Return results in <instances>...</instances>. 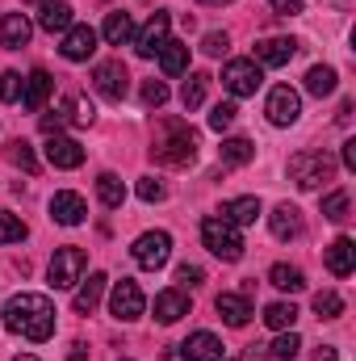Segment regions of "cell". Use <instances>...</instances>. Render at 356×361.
Listing matches in <instances>:
<instances>
[{"label":"cell","instance_id":"obj_15","mask_svg":"<svg viewBox=\"0 0 356 361\" xmlns=\"http://www.w3.org/2000/svg\"><path fill=\"white\" fill-rule=\"evenodd\" d=\"M63 59H72V63H84L92 51H96V30L92 25H72L68 34H63Z\"/></svg>","mask_w":356,"mask_h":361},{"label":"cell","instance_id":"obj_50","mask_svg":"<svg viewBox=\"0 0 356 361\" xmlns=\"http://www.w3.org/2000/svg\"><path fill=\"white\" fill-rule=\"evenodd\" d=\"M336 118H340V122H344V126H348V118H352V101H344V105H340V114H336Z\"/></svg>","mask_w":356,"mask_h":361},{"label":"cell","instance_id":"obj_17","mask_svg":"<svg viewBox=\"0 0 356 361\" xmlns=\"http://www.w3.org/2000/svg\"><path fill=\"white\" fill-rule=\"evenodd\" d=\"M55 89V80H51V72L46 68H34L30 76H25V85H21V105L30 109V114H38L42 105H46V97Z\"/></svg>","mask_w":356,"mask_h":361},{"label":"cell","instance_id":"obj_34","mask_svg":"<svg viewBox=\"0 0 356 361\" xmlns=\"http://www.w3.org/2000/svg\"><path fill=\"white\" fill-rule=\"evenodd\" d=\"M268 281H272L276 290H289V294L306 290V277H302L298 265H272V269H268Z\"/></svg>","mask_w":356,"mask_h":361},{"label":"cell","instance_id":"obj_23","mask_svg":"<svg viewBox=\"0 0 356 361\" xmlns=\"http://www.w3.org/2000/svg\"><path fill=\"white\" fill-rule=\"evenodd\" d=\"M323 261H327V273H331V277H348V273L356 269V244L348 240V235H340V240L327 248Z\"/></svg>","mask_w":356,"mask_h":361},{"label":"cell","instance_id":"obj_52","mask_svg":"<svg viewBox=\"0 0 356 361\" xmlns=\"http://www.w3.org/2000/svg\"><path fill=\"white\" fill-rule=\"evenodd\" d=\"M201 4H231V0H201Z\"/></svg>","mask_w":356,"mask_h":361},{"label":"cell","instance_id":"obj_18","mask_svg":"<svg viewBox=\"0 0 356 361\" xmlns=\"http://www.w3.org/2000/svg\"><path fill=\"white\" fill-rule=\"evenodd\" d=\"M268 227H272V235H276V240H298V235L306 231L302 210H298V206H289V202H281V206L268 214Z\"/></svg>","mask_w":356,"mask_h":361},{"label":"cell","instance_id":"obj_27","mask_svg":"<svg viewBox=\"0 0 356 361\" xmlns=\"http://www.w3.org/2000/svg\"><path fill=\"white\" fill-rule=\"evenodd\" d=\"M218 160H222L227 169L252 164V160H256V143H252V139H243V135H235V139H222V147H218Z\"/></svg>","mask_w":356,"mask_h":361},{"label":"cell","instance_id":"obj_4","mask_svg":"<svg viewBox=\"0 0 356 361\" xmlns=\"http://www.w3.org/2000/svg\"><path fill=\"white\" fill-rule=\"evenodd\" d=\"M331 177H336V160L327 152H298V156H289V180L298 189H319Z\"/></svg>","mask_w":356,"mask_h":361},{"label":"cell","instance_id":"obj_9","mask_svg":"<svg viewBox=\"0 0 356 361\" xmlns=\"http://www.w3.org/2000/svg\"><path fill=\"white\" fill-rule=\"evenodd\" d=\"M92 85H96V92H101V97L122 101V97L130 92V72H126V63H122V59H105V63H96Z\"/></svg>","mask_w":356,"mask_h":361},{"label":"cell","instance_id":"obj_43","mask_svg":"<svg viewBox=\"0 0 356 361\" xmlns=\"http://www.w3.org/2000/svg\"><path fill=\"white\" fill-rule=\"evenodd\" d=\"M21 76L17 72H0V101H21Z\"/></svg>","mask_w":356,"mask_h":361},{"label":"cell","instance_id":"obj_1","mask_svg":"<svg viewBox=\"0 0 356 361\" xmlns=\"http://www.w3.org/2000/svg\"><path fill=\"white\" fill-rule=\"evenodd\" d=\"M4 328H8L13 336H25V341L42 345V341H51V332H55V302H51L46 294L21 290V294H13V298L4 302Z\"/></svg>","mask_w":356,"mask_h":361},{"label":"cell","instance_id":"obj_53","mask_svg":"<svg viewBox=\"0 0 356 361\" xmlns=\"http://www.w3.org/2000/svg\"><path fill=\"white\" fill-rule=\"evenodd\" d=\"M38 4H42V0H38Z\"/></svg>","mask_w":356,"mask_h":361},{"label":"cell","instance_id":"obj_36","mask_svg":"<svg viewBox=\"0 0 356 361\" xmlns=\"http://www.w3.org/2000/svg\"><path fill=\"white\" fill-rule=\"evenodd\" d=\"M314 315H319V319H340V315H344V298H340L336 290H319V294H314Z\"/></svg>","mask_w":356,"mask_h":361},{"label":"cell","instance_id":"obj_38","mask_svg":"<svg viewBox=\"0 0 356 361\" xmlns=\"http://www.w3.org/2000/svg\"><path fill=\"white\" fill-rule=\"evenodd\" d=\"M348 210H352V197H348L344 189H336V193H327V197H323V214H327L331 223H344V219H348Z\"/></svg>","mask_w":356,"mask_h":361},{"label":"cell","instance_id":"obj_11","mask_svg":"<svg viewBox=\"0 0 356 361\" xmlns=\"http://www.w3.org/2000/svg\"><path fill=\"white\" fill-rule=\"evenodd\" d=\"M168 30H172V17L168 13H155L143 30H134V55L139 59H155L160 47L168 42Z\"/></svg>","mask_w":356,"mask_h":361},{"label":"cell","instance_id":"obj_47","mask_svg":"<svg viewBox=\"0 0 356 361\" xmlns=\"http://www.w3.org/2000/svg\"><path fill=\"white\" fill-rule=\"evenodd\" d=\"M63 122H68V118H63V109H55V114H46V118H42V130H46V135H59V126H63Z\"/></svg>","mask_w":356,"mask_h":361},{"label":"cell","instance_id":"obj_31","mask_svg":"<svg viewBox=\"0 0 356 361\" xmlns=\"http://www.w3.org/2000/svg\"><path fill=\"white\" fill-rule=\"evenodd\" d=\"M205 92H210V76H205V72H193V76L184 80V89H180V105L193 114V109L205 105Z\"/></svg>","mask_w":356,"mask_h":361},{"label":"cell","instance_id":"obj_12","mask_svg":"<svg viewBox=\"0 0 356 361\" xmlns=\"http://www.w3.org/2000/svg\"><path fill=\"white\" fill-rule=\"evenodd\" d=\"M51 219H55L59 227H80V223L89 219V202H84L80 193H72V189H59V193L51 197Z\"/></svg>","mask_w":356,"mask_h":361},{"label":"cell","instance_id":"obj_45","mask_svg":"<svg viewBox=\"0 0 356 361\" xmlns=\"http://www.w3.org/2000/svg\"><path fill=\"white\" fill-rule=\"evenodd\" d=\"M227 47H231V38L218 34V30H210V34L201 38V51H205V55H227Z\"/></svg>","mask_w":356,"mask_h":361},{"label":"cell","instance_id":"obj_35","mask_svg":"<svg viewBox=\"0 0 356 361\" xmlns=\"http://www.w3.org/2000/svg\"><path fill=\"white\" fill-rule=\"evenodd\" d=\"M4 160H8V164H17L21 173H38V160H34V147H30L25 139H13V143L4 147Z\"/></svg>","mask_w":356,"mask_h":361},{"label":"cell","instance_id":"obj_32","mask_svg":"<svg viewBox=\"0 0 356 361\" xmlns=\"http://www.w3.org/2000/svg\"><path fill=\"white\" fill-rule=\"evenodd\" d=\"M265 324L272 328V332H289V328L298 324V307H293V302H268Z\"/></svg>","mask_w":356,"mask_h":361},{"label":"cell","instance_id":"obj_19","mask_svg":"<svg viewBox=\"0 0 356 361\" xmlns=\"http://www.w3.org/2000/svg\"><path fill=\"white\" fill-rule=\"evenodd\" d=\"M38 25H42L46 34H68V30L76 25L72 4H68V0H42V8H38Z\"/></svg>","mask_w":356,"mask_h":361},{"label":"cell","instance_id":"obj_40","mask_svg":"<svg viewBox=\"0 0 356 361\" xmlns=\"http://www.w3.org/2000/svg\"><path fill=\"white\" fill-rule=\"evenodd\" d=\"M235 114H239L235 101H218V105L210 109V130H227V126L235 122Z\"/></svg>","mask_w":356,"mask_h":361},{"label":"cell","instance_id":"obj_49","mask_svg":"<svg viewBox=\"0 0 356 361\" xmlns=\"http://www.w3.org/2000/svg\"><path fill=\"white\" fill-rule=\"evenodd\" d=\"M314 361H340V357H336L331 345H319V349H314Z\"/></svg>","mask_w":356,"mask_h":361},{"label":"cell","instance_id":"obj_41","mask_svg":"<svg viewBox=\"0 0 356 361\" xmlns=\"http://www.w3.org/2000/svg\"><path fill=\"white\" fill-rule=\"evenodd\" d=\"M164 101H168V85H164V80H147V85H143V105H147V109H160Z\"/></svg>","mask_w":356,"mask_h":361},{"label":"cell","instance_id":"obj_6","mask_svg":"<svg viewBox=\"0 0 356 361\" xmlns=\"http://www.w3.org/2000/svg\"><path fill=\"white\" fill-rule=\"evenodd\" d=\"M222 85H227L231 97H256V89L265 85V72H260L256 59H231L222 68Z\"/></svg>","mask_w":356,"mask_h":361},{"label":"cell","instance_id":"obj_42","mask_svg":"<svg viewBox=\"0 0 356 361\" xmlns=\"http://www.w3.org/2000/svg\"><path fill=\"white\" fill-rule=\"evenodd\" d=\"M143 202H164L168 197V189H164V180H155V177H143L139 180V189H134Z\"/></svg>","mask_w":356,"mask_h":361},{"label":"cell","instance_id":"obj_29","mask_svg":"<svg viewBox=\"0 0 356 361\" xmlns=\"http://www.w3.org/2000/svg\"><path fill=\"white\" fill-rule=\"evenodd\" d=\"M96 197H101V206H109V210H117L122 202H126V185L117 173H101L96 177Z\"/></svg>","mask_w":356,"mask_h":361},{"label":"cell","instance_id":"obj_51","mask_svg":"<svg viewBox=\"0 0 356 361\" xmlns=\"http://www.w3.org/2000/svg\"><path fill=\"white\" fill-rule=\"evenodd\" d=\"M13 361H38V357H34V353H17Z\"/></svg>","mask_w":356,"mask_h":361},{"label":"cell","instance_id":"obj_14","mask_svg":"<svg viewBox=\"0 0 356 361\" xmlns=\"http://www.w3.org/2000/svg\"><path fill=\"white\" fill-rule=\"evenodd\" d=\"M214 311L222 315L227 328H248V324H252V302H248V294H218V298H214Z\"/></svg>","mask_w":356,"mask_h":361},{"label":"cell","instance_id":"obj_24","mask_svg":"<svg viewBox=\"0 0 356 361\" xmlns=\"http://www.w3.org/2000/svg\"><path fill=\"white\" fill-rule=\"evenodd\" d=\"M101 38L109 42V47H126V42H134V17L130 13H109L105 17V25H101Z\"/></svg>","mask_w":356,"mask_h":361},{"label":"cell","instance_id":"obj_37","mask_svg":"<svg viewBox=\"0 0 356 361\" xmlns=\"http://www.w3.org/2000/svg\"><path fill=\"white\" fill-rule=\"evenodd\" d=\"M298 349H302V341H298V332L289 328V332H281V336L268 345L265 353H272L276 361H293V357H298Z\"/></svg>","mask_w":356,"mask_h":361},{"label":"cell","instance_id":"obj_46","mask_svg":"<svg viewBox=\"0 0 356 361\" xmlns=\"http://www.w3.org/2000/svg\"><path fill=\"white\" fill-rule=\"evenodd\" d=\"M268 4H272V13H281V17H298L306 0H268Z\"/></svg>","mask_w":356,"mask_h":361},{"label":"cell","instance_id":"obj_22","mask_svg":"<svg viewBox=\"0 0 356 361\" xmlns=\"http://www.w3.org/2000/svg\"><path fill=\"white\" fill-rule=\"evenodd\" d=\"M184 315H189V294H184L180 286L155 294V319H160V324H177V319H184Z\"/></svg>","mask_w":356,"mask_h":361},{"label":"cell","instance_id":"obj_21","mask_svg":"<svg viewBox=\"0 0 356 361\" xmlns=\"http://www.w3.org/2000/svg\"><path fill=\"white\" fill-rule=\"evenodd\" d=\"M180 357L184 361H222V341L214 332H193L180 345Z\"/></svg>","mask_w":356,"mask_h":361},{"label":"cell","instance_id":"obj_44","mask_svg":"<svg viewBox=\"0 0 356 361\" xmlns=\"http://www.w3.org/2000/svg\"><path fill=\"white\" fill-rule=\"evenodd\" d=\"M177 281H180V290H193V286H201L205 281V273H201V265H177Z\"/></svg>","mask_w":356,"mask_h":361},{"label":"cell","instance_id":"obj_30","mask_svg":"<svg viewBox=\"0 0 356 361\" xmlns=\"http://www.w3.org/2000/svg\"><path fill=\"white\" fill-rule=\"evenodd\" d=\"M340 85V76H336V68H327V63H314L310 72H306V92H314V97H331Z\"/></svg>","mask_w":356,"mask_h":361},{"label":"cell","instance_id":"obj_13","mask_svg":"<svg viewBox=\"0 0 356 361\" xmlns=\"http://www.w3.org/2000/svg\"><path fill=\"white\" fill-rule=\"evenodd\" d=\"M46 160L55 169H80L84 164V147L72 135H46Z\"/></svg>","mask_w":356,"mask_h":361},{"label":"cell","instance_id":"obj_25","mask_svg":"<svg viewBox=\"0 0 356 361\" xmlns=\"http://www.w3.org/2000/svg\"><path fill=\"white\" fill-rule=\"evenodd\" d=\"M222 219H227V223H235V227H252V223L260 219V197H252V193L231 197V202L222 206Z\"/></svg>","mask_w":356,"mask_h":361},{"label":"cell","instance_id":"obj_16","mask_svg":"<svg viewBox=\"0 0 356 361\" xmlns=\"http://www.w3.org/2000/svg\"><path fill=\"white\" fill-rule=\"evenodd\" d=\"M293 55H298V42L293 38H260L256 42V63L260 68H285Z\"/></svg>","mask_w":356,"mask_h":361},{"label":"cell","instance_id":"obj_3","mask_svg":"<svg viewBox=\"0 0 356 361\" xmlns=\"http://www.w3.org/2000/svg\"><path fill=\"white\" fill-rule=\"evenodd\" d=\"M201 244H205L218 261H227V265H235V261L243 257V235H239V227L227 223L222 214L201 219Z\"/></svg>","mask_w":356,"mask_h":361},{"label":"cell","instance_id":"obj_8","mask_svg":"<svg viewBox=\"0 0 356 361\" xmlns=\"http://www.w3.org/2000/svg\"><path fill=\"white\" fill-rule=\"evenodd\" d=\"M89 269V257L80 252V248H59L55 257H51V286L55 290H72L80 277Z\"/></svg>","mask_w":356,"mask_h":361},{"label":"cell","instance_id":"obj_28","mask_svg":"<svg viewBox=\"0 0 356 361\" xmlns=\"http://www.w3.org/2000/svg\"><path fill=\"white\" fill-rule=\"evenodd\" d=\"M160 72L164 76H184L189 72V42H164L160 47Z\"/></svg>","mask_w":356,"mask_h":361},{"label":"cell","instance_id":"obj_48","mask_svg":"<svg viewBox=\"0 0 356 361\" xmlns=\"http://www.w3.org/2000/svg\"><path fill=\"white\" fill-rule=\"evenodd\" d=\"M344 169H348V173H356V139H348V143H344Z\"/></svg>","mask_w":356,"mask_h":361},{"label":"cell","instance_id":"obj_33","mask_svg":"<svg viewBox=\"0 0 356 361\" xmlns=\"http://www.w3.org/2000/svg\"><path fill=\"white\" fill-rule=\"evenodd\" d=\"M63 118L72 122V126H92V118H96V109H92L89 97H80V92H72L68 101H63Z\"/></svg>","mask_w":356,"mask_h":361},{"label":"cell","instance_id":"obj_7","mask_svg":"<svg viewBox=\"0 0 356 361\" xmlns=\"http://www.w3.org/2000/svg\"><path fill=\"white\" fill-rule=\"evenodd\" d=\"M109 311H113V319H122V324L139 319V315L147 311V298H143L139 281H130V277L113 281V294H109Z\"/></svg>","mask_w":356,"mask_h":361},{"label":"cell","instance_id":"obj_10","mask_svg":"<svg viewBox=\"0 0 356 361\" xmlns=\"http://www.w3.org/2000/svg\"><path fill=\"white\" fill-rule=\"evenodd\" d=\"M265 114H268L272 126H293V122L302 118V97L289 89V85H276L265 101Z\"/></svg>","mask_w":356,"mask_h":361},{"label":"cell","instance_id":"obj_2","mask_svg":"<svg viewBox=\"0 0 356 361\" xmlns=\"http://www.w3.org/2000/svg\"><path fill=\"white\" fill-rule=\"evenodd\" d=\"M197 147H201V139H197V130H193L189 122H180V118H160V122H155L151 156H155L160 164L184 169V164L197 160Z\"/></svg>","mask_w":356,"mask_h":361},{"label":"cell","instance_id":"obj_5","mask_svg":"<svg viewBox=\"0 0 356 361\" xmlns=\"http://www.w3.org/2000/svg\"><path fill=\"white\" fill-rule=\"evenodd\" d=\"M130 257H134L139 269H164L168 257H172V235L168 231H143L130 244Z\"/></svg>","mask_w":356,"mask_h":361},{"label":"cell","instance_id":"obj_20","mask_svg":"<svg viewBox=\"0 0 356 361\" xmlns=\"http://www.w3.org/2000/svg\"><path fill=\"white\" fill-rule=\"evenodd\" d=\"M30 34H34V25H30L25 13H4L0 17V47L4 51H21L30 42Z\"/></svg>","mask_w":356,"mask_h":361},{"label":"cell","instance_id":"obj_26","mask_svg":"<svg viewBox=\"0 0 356 361\" xmlns=\"http://www.w3.org/2000/svg\"><path fill=\"white\" fill-rule=\"evenodd\" d=\"M76 286H80V290H76V311H80V315H92L96 302H101V294H105V286H109V277H105V273H89V281L80 277Z\"/></svg>","mask_w":356,"mask_h":361},{"label":"cell","instance_id":"obj_39","mask_svg":"<svg viewBox=\"0 0 356 361\" xmlns=\"http://www.w3.org/2000/svg\"><path fill=\"white\" fill-rule=\"evenodd\" d=\"M30 231H25V223L17 219V214H8V210H0V244H21Z\"/></svg>","mask_w":356,"mask_h":361}]
</instances>
